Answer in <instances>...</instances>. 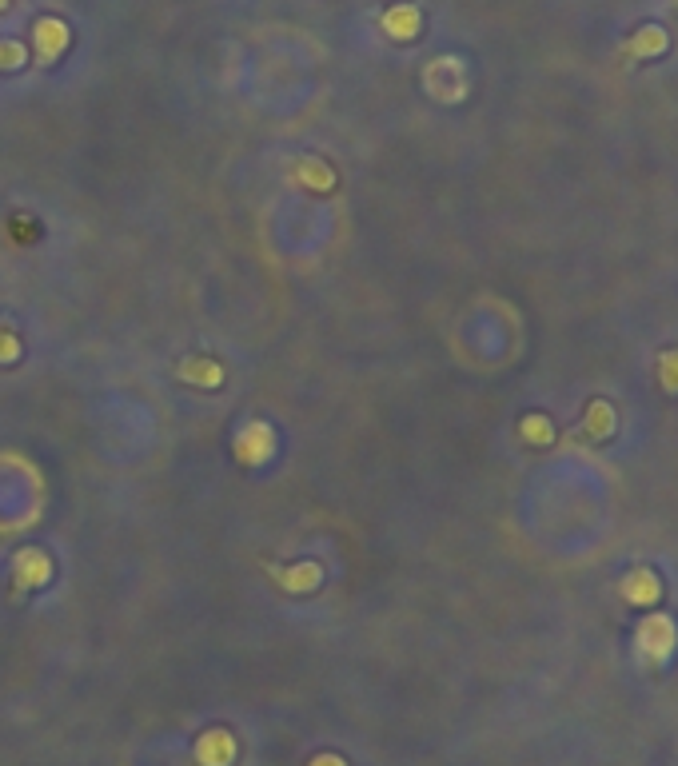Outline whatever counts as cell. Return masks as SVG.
<instances>
[{
  "instance_id": "obj_1",
  "label": "cell",
  "mask_w": 678,
  "mask_h": 766,
  "mask_svg": "<svg viewBox=\"0 0 678 766\" xmlns=\"http://www.w3.org/2000/svg\"><path fill=\"white\" fill-rule=\"evenodd\" d=\"M675 619L671 615H647L643 623H639V631H635V647H639V659L647 663V667H663L667 659H671V651H675Z\"/></svg>"
},
{
  "instance_id": "obj_4",
  "label": "cell",
  "mask_w": 678,
  "mask_h": 766,
  "mask_svg": "<svg viewBox=\"0 0 678 766\" xmlns=\"http://www.w3.org/2000/svg\"><path fill=\"white\" fill-rule=\"evenodd\" d=\"M659 372H663V380L671 391H678V352H667L663 360H659Z\"/></svg>"
},
{
  "instance_id": "obj_3",
  "label": "cell",
  "mask_w": 678,
  "mask_h": 766,
  "mask_svg": "<svg viewBox=\"0 0 678 766\" xmlns=\"http://www.w3.org/2000/svg\"><path fill=\"white\" fill-rule=\"evenodd\" d=\"M659 595H663V583H659V575L647 571V567H639V571H631V575L623 579V599H631V603L651 607V603H659Z\"/></svg>"
},
{
  "instance_id": "obj_2",
  "label": "cell",
  "mask_w": 678,
  "mask_h": 766,
  "mask_svg": "<svg viewBox=\"0 0 678 766\" xmlns=\"http://www.w3.org/2000/svg\"><path fill=\"white\" fill-rule=\"evenodd\" d=\"M12 575H16V591H24V587H44V583L52 579V563H48L44 551H32V547H28V551L16 555Z\"/></svg>"
},
{
  "instance_id": "obj_5",
  "label": "cell",
  "mask_w": 678,
  "mask_h": 766,
  "mask_svg": "<svg viewBox=\"0 0 678 766\" xmlns=\"http://www.w3.org/2000/svg\"><path fill=\"white\" fill-rule=\"evenodd\" d=\"M523 435H527V439H539V443H547V439H551V427H547L543 419H527V423H523Z\"/></svg>"
}]
</instances>
